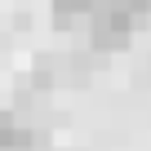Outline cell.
I'll use <instances>...</instances> for the list:
<instances>
[{
	"instance_id": "1",
	"label": "cell",
	"mask_w": 151,
	"mask_h": 151,
	"mask_svg": "<svg viewBox=\"0 0 151 151\" xmlns=\"http://www.w3.org/2000/svg\"><path fill=\"white\" fill-rule=\"evenodd\" d=\"M89 18H93V9L85 0H53V27L58 31H71V27L89 22Z\"/></svg>"
},
{
	"instance_id": "2",
	"label": "cell",
	"mask_w": 151,
	"mask_h": 151,
	"mask_svg": "<svg viewBox=\"0 0 151 151\" xmlns=\"http://www.w3.org/2000/svg\"><path fill=\"white\" fill-rule=\"evenodd\" d=\"M85 5H89V9H98V5H102V0H85Z\"/></svg>"
}]
</instances>
